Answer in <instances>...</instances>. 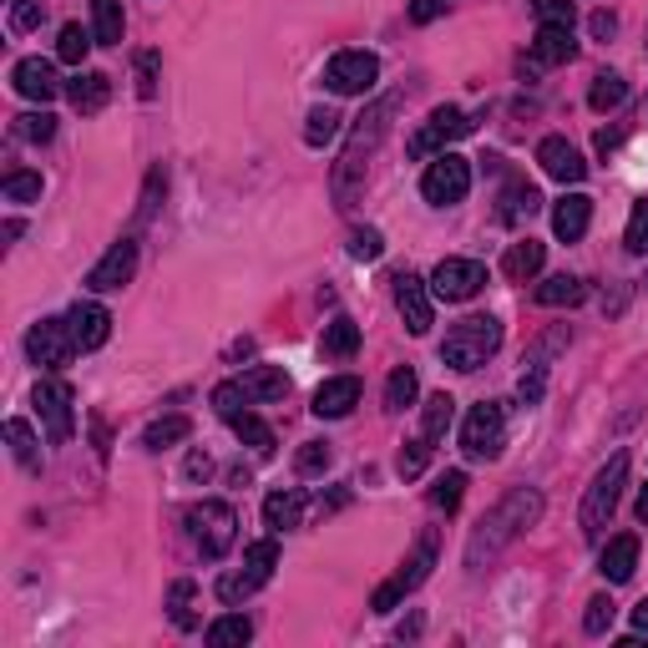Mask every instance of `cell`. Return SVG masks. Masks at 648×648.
<instances>
[{
  "label": "cell",
  "mask_w": 648,
  "mask_h": 648,
  "mask_svg": "<svg viewBox=\"0 0 648 648\" xmlns=\"http://www.w3.org/2000/svg\"><path fill=\"white\" fill-rule=\"evenodd\" d=\"M420 192H426V203H436V208L461 203L471 192V163L457 153H436V163L426 168V178H420Z\"/></svg>",
  "instance_id": "obj_9"
},
{
  "label": "cell",
  "mask_w": 648,
  "mask_h": 648,
  "mask_svg": "<svg viewBox=\"0 0 648 648\" xmlns=\"http://www.w3.org/2000/svg\"><path fill=\"white\" fill-rule=\"evenodd\" d=\"M618 143H624V133H618V127H613V133H598V153H613Z\"/></svg>",
  "instance_id": "obj_58"
},
{
  "label": "cell",
  "mask_w": 648,
  "mask_h": 648,
  "mask_svg": "<svg viewBox=\"0 0 648 648\" xmlns=\"http://www.w3.org/2000/svg\"><path fill=\"white\" fill-rule=\"evenodd\" d=\"M385 253V239L375 229H355L349 233V259H360V264H375Z\"/></svg>",
  "instance_id": "obj_51"
},
{
  "label": "cell",
  "mask_w": 648,
  "mask_h": 648,
  "mask_svg": "<svg viewBox=\"0 0 648 648\" xmlns=\"http://www.w3.org/2000/svg\"><path fill=\"white\" fill-rule=\"evenodd\" d=\"M0 192H6V203H36L41 198V173H6Z\"/></svg>",
  "instance_id": "obj_43"
},
{
  "label": "cell",
  "mask_w": 648,
  "mask_h": 648,
  "mask_svg": "<svg viewBox=\"0 0 648 648\" xmlns=\"http://www.w3.org/2000/svg\"><path fill=\"white\" fill-rule=\"evenodd\" d=\"M259 588H264V577L249 573V567H243V573H223L218 577V603H223V608H239V603H249Z\"/></svg>",
  "instance_id": "obj_32"
},
{
  "label": "cell",
  "mask_w": 648,
  "mask_h": 648,
  "mask_svg": "<svg viewBox=\"0 0 648 648\" xmlns=\"http://www.w3.org/2000/svg\"><path fill=\"white\" fill-rule=\"evenodd\" d=\"M355 406H360V380H355V375H335V380H324L320 390H314V416L320 420H339Z\"/></svg>",
  "instance_id": "obj_18"
},
{
  "label": "cell",
  "mask_w": 648,
  "mask_h": 648,
  "mask_svg": "<svg viewBox=\"0 0 648 648\" xmlns=\"http://www.w3.org/2000/svg\"><path fill=\"white\" fill-rule=\"evenodd\" d=\"M360 349V324L349 320V314H335V320L324 324V355L330 360H349Z\"/></svg>",
  "instance_id": "obj_27"
},
{
  "label": "cell",
  "mask_w": 648,
  "mask_h": 648,
  "mask_svg": "<svg viewBox=\"0 0 648 648\" xmlns=\"http://www.w3.org/2000/svg\"><path fill=\"white\" fill-rule=\"evenodd\" d=\"M497 349H502V320H492V314H471V320L451 324V335L441 339V360L451 365V370L471 375V370H481V365L492 360Z\"/></svg>",
  "instance_id": "obj_3"
},
{
  "label": "cell",
  "mask_w": 648,
  "mask_h": 648,
  "mask_svg": "<svg viewBox=\"0 0 648 648\" xmlns=\"http://www.w3.org/2000/svg\"><path fill=\"white\" fill-rule=\"evenodd\" d=\"M624 243H628V253H648V198L644 203H634V213H628Z\"/></svg>",
  "instance_id": "obj_52"
},
{
  "label": "cell",
  "mask_w": 648,
  "mask_h": 648,
  "mask_svg": "<svg viewBox=\"0 0 648 648\" xmlns=\"http://www.w3.org/2000/svg\"><path fill=\"white\" fill-rule=\"evenodd\" d=\"M451 420H457V400L446 396V390H436V396L426 400V410H420V436L436 446L446 431H451Z\"/></svg>",
  "instance_id": "obj_30"
},
{
  "label": "cell",
  "mask_w": 648,
  "mask_h": 648,
  "mask_svg": "<svg viewBox=\"0 0 648 648\" xmlns=\"http://www.w3.org/2000/svg\"><path fill=\"white\" fill-rule=\"evenodd\" d=\"M426 461H431V441H426V436H420V441H406L400 446V457H396V471L400 477H420V471H426Z\"/></svg>",
  "instance_id": "obj_47"
},
{
  "label": "cell",
  "mask_w": 648,
  "mask_h": 648,
  "mask_svg": "<svg viewBox=\"0 0 648 648\" xmlns=\"http://www.w3.org/2000/svg\"><path fill=\"white\" fill-rule=\"evenodd\" d=\"M339 122H345V117H339L335 107H314L310 117H304V143H310V147L335 143V137H339Z\"/></svg>",
  "instance_id": "obj_38"
},
{
  "label": "cell",
  "mask_w": 648,
  "mask_h": 648,
  "mask_svg": "<svg viewBox=\"0 0 648 648\" xmlns=\"http://www.w3.org/2000/svg\"><path fill=\"white\" fill-rule=\"evenodd\" d=\"M192 436V420L188 416H163V420H153L143 431V446L147 451H163V446H178V441H188Z\"/></svg>",
  "instance_id": "obj_33"
},
{
  "label": "cell",
  "mask_w": 648,
  "mask_h": 648,
  "mask_svg": "<svg viewBox=\"0 0 648 648\" xmlns=\"http://www.w3.org/2000/svg\"><path fill=\"white\" fill-rule=\"evenodd\" d=\"M506 446V416L497 400H481V406H471L467 426H461V451H467L471 461H492L502 457Z\"/></svg>",
  "instance_id": "obj_8"
},
{
  "label": "cell",
  "mask_w": 648,
  "mask_h": 648,
  "mask_svg": "<svg viewBox=\"0 0 648 648\" xmlns=\"http://www.w3.org/2000/svg\"><path fill=\"white\" fill-rule=\"evenodd\" d=\"M11 82H15V92H21L25 102H51V96L61 92V82H56V66H51V61H41V56H25V61H15Z\"/></svg>",
  "instance_id": "obj_17"
},
{
  "label": "cell",
  "mask_w": 648,
  "mask_h": 648,
  "mask_svg": "<svg viewBox=\"0 0 648 648\" xmlns=\"http://www.w3.org/2000/svg\"><path fill=\"white\" fill-rule=\"evenodd\" d=\"M31 406H36V416H41V426H46V441L51 446L72 441V431H76V390H72V385L51 375V380L36 385Z\"/></svg>",
  "instance_id": "obj_7"
},
{
  "label": "cell",
  "mask_w": 648,
  "mask_h": 648,
  "mask_svg": "<svg viewBox=\"0 0 648 648\" xmlns=\"http://www.w3.org/2000/svg\"><path fill=\"white\" fill-rule=\"evenodd\" d=\"M294 471H300V477H320V471H330V441H304L300 457H294Z\"/></svg>",
  "instance_id": "obj_49"
},
{
  "label": "cell",
  "mask_w": 648,
  "mask_h": 648,
  "mask_svg": "<svg viewBox=\"0 0 648 648\" xmlns=\"http://www.w3.org/2000/svg\"><path fill=\"white\" fill-rule=\"evenodd\" d=\"M6 441H11V451H15V461H21V467H31V471L41 467L36 436H31V426H25V420H11V426H6Z\"/></svg>",
  "instance_id": "obj_41"
},
{
  "label": "cell",
  "mask_w": 648,
  "mask_h": 648,
  "mask_svg": "<svg viewBox=\"0 0 648 648\" xmlns=\"http://www.w3.org/2000/svg\"><path fill=\"white\" fill-rule=\"evenodd\" d=\"M92 31H82V25H61V36H56V56L61 61H66V66H82V61H86V51H92Z\"/></svg>",
  "instance_id": "obj_39"
},
{
  "label": "cell",
  "mask_w": 648,
  "mask_h": 648,
  "mask_svg": "<svg viewBox=\"0 0 648 648\" xmlns=\"http://www.w3.org/2000/svg\"><path fill=\"white\" fill-rule=\"evenodd\" d=\"M192 593H198V588H192L188 577H178V583H173V593H168V613H173V624H178V628L198 624V618H192Z\"/></svg>",
  "instance_id": "obj_45"
},
{
  "label": "cell",
  "mask_w": 648,
  "mask_h": 648,
  "mask_svg": "<svg viewBox=\"0 0 648 648\" xmlns=\"http://www.w3.org/2000/svg\"><path fill=\"white\" fill-rule=\"evenodd\" d=\"M446 6H451V0H410V21L426 25V21H436V15H441Z\"/></svg>",
  "instance_id": "obj_55"
},
{
  "label": "cell",
  "mask_w": 648,
  "mask_h": 648,
  "mask_svg": "<svg viewBox=\"0 0 648 648\" xmlns=\"http://www.w3.org/2000/svg\"><path fill=\"white\" fill-rule=\"evenodd\" d=\"M133 274H137V239H122V243H112L107 259L86 274V289H92V294H112V289L133 284Z\"/></svg>",
  "instance_id": "obj_15"
},
{
  "label": "cell",
  "mask_w": 648,
  "mask_h": 648,
  "mask_svg": "<svg viewBox=\"0 0 648 648\" xmlns=\"http://www.w3.org/2000/svg\"><path fill=\"white\" fill-rule=\"evenodd\" d=\"M624 481H628V451H618V457L608 461V467L593 477L588 497H583V537H598L603 527H608V516L618 512V497H624Z\"/></svg>",
  "instance_id": "obj_6"
},
{
  "label": "cell",
  "mask_w": 648,
  "mask_h": 648,
  "mask_svg": "<svg viewBox=\"0 0 648 648\" xmlns=\"http://www.w3.org/2000/svg\"><path fill=\"white\" fill-rule=\"evenodd\" d=\"M390 284H396V310H400V320H406V330H410V335H426V330L436 324L431 294H426V279L406 269V274H396Z\"/></svg>",
  "instance_id": "obj_14"
},
{
  "label": "cell",
  "mask_w": 648,
  "mask_h": 648,
  "mask_svg": "<svg viewBox=\"0 0 648 648\" xmlns=\"http://www.w3.org/2000/svg\"><path fill=\"white\" fill-rule=\"evenodd\" d=\"M608 628H613V598H603V593H598V598L588 603V613H583V634H588V638H603Z\"/></svg>",
  "instance_id": "obj_50"
},
{
  "label": "cell",
  "mask_w": 648,
  "mask_h": 648,
  "mask_svg": "<svg viewBox=\"0 0 648 648\" xmlns=\"http://www.w3.org/2000/svg\"><path fill=\"white\" fill-rule=\"evenodd\" d=\"M537 208H542L537 188H532L527 178H516V182H506V192H502V208H497V218H502V223H516V218H532Z\"/></svg>",
  "instance_id": "obj_29"
},
{
  "label": "cell",
  "mask_w": 648,
  "mask_h": 648,
  "mask_svg": "<svg viewBox=\"0 0 648 648\" xmlns=\"http://www.w3.org/2000/svg\"><path fill=\"white\" fill-rule=\"evenodd\" d=\"M416 390H420L416 370H410V365H396L390 380H385V410H406L410 400H416Z\"/></svg>",
  "instance_id": "obj_36"
},
{
  "label": "cell",
  "mask_w": 648,
  "mask_h": 648,
  "mask_svg": "<svg viewBox=\"0 0 648 648\" xmlns=\"http://www.w3.org/2000/svg\"><path fill=\"white\" fill-rule=\"evenodd\" d=\"M208 471H213V461H208V451H192V457H188V477L198 481V477H208Z\"/></svg>",
  "instance_id": "obj_57"
},
{
  "label": "cell",
  "mask_w": 648,
  "mask_h": 648,
  "mask_svg": "<svg viewBox=\"0 0 648 648\" xmlns=\"http://www.w3.org/2000/svg\"><path fill=\"white\" fill-rule=\"evenodd\" d=\"M638 522H648V487L638 492Z\"/></svg>",
  "instance_id": "obj_60"
},
{
  "label": "cell",
  "mask_w": 648,
  "mask_h": 648,
  "mask_svg": "<svg viewBox=\"0 0 648 648\" xmlns=\"http://www.w3.org/2000/svg\"><path fill=\"white\" fill-rule=\"evenodd\" d=\"M436 553H441V537H436V527H426L420 532V542H416V553L400 563V573L390 577V583H380L375 588V598H370V608L375 613H390V608H400V598H410V593L431 577V567H436Z\"/></svg>",
  "instance_id": "obj_5"
},
{
  "label": "cell",
  "mask_w": 648,
  "mask_h": 648,
  "mask_svg": "<svg viewBox=\"0 0 648 648\" xmlns=\"http://www.w3.org/2000/svg\"><path fill=\"white\" fill-rule=\"evenodd\" d=\"M537 163L547 178H557L563 188H577V182L588 178V163H583V153H577L567 137H542L537 143Z\"/></svg>",
  "instance_id": "obj_16"
},
{
  "label": "cell",
  "mask_w": 648,
  "mask_h": 648,
  "mask_svg": "<svg viewBox=\"0 0 648 648\" xmlns=\"http://www.w3.org/2000/svg\"><path fill=\"white\" fill-rule=\"evenodd\" d=\"M573 56H577L573 25H537V36H532V72L537 66H563Z\"/></svg>",
  "instance_id": "obj_20"
},
{
  "label": "cell",
  "mask_w": 648,
  "mask_h": 648,
  "mask_svg": "<svg viewBox=\"0 0 648 648\" xmlns=\"http://www.w3.org/2000/svg\"><path fill=\"white\" fill-rule=\"evenodd\" d=\"M15 133H21L25 143H51V137H56V117H51V112H25V117H15Z\"/></svg>",
  "instance_id": "obj_46"
},
{
  "label": "cell",
  "mask_w": 648,
  "mask_h": 648,
  "mask_svg": "<svg viewBox=\"0 0 648 648\" xmlns=\"http://www.w3.org/2000/svg\"><path fill=\"white\" fill-rule=\"evenodd\" d=\"M66 324H72V339L76 349H102L112 335V314L102 310V304H72V314H66Z\"/></svg>",
  "instance_id": "obj_19"
},
{
  "label": "cell",
  "mask_w": 648,
  "mask_h": 648,
  "mask_svg": "<svg viewBox=\"0 0 648 648\" xmlns=\"http://www.w3.org/2000/svg\"><path fill=\"white\" fill-rule=\"evenodd\" d=\"M41 15H46L41 0H11V36H31L41 25Z\"/></svg>",
  "instance_id": "obj_48"
},
{
  "label": "cell",
  "mask_w": 648,
  "mask_h": 648,
  "mask_svg": "<svg viewBox=\"0 0 648 648\" xmlns=\"http://www.w3.org/2000/svg\"><path fill=\"white\" fill-rule=\"evenodd\" d=\"M208 648H233V644H249L253 638V624L243 618V613H223L218 624H208Z\"/></svg>",
  "instance_id": "obj_34"
},
{
  "label": "cell",
  "mask_w": 648,
  "mask_h": 648,
  "mask_svg": "<svg viewBox=\"0 0 648 648\" xmlns=\"http://www.w3.org/2000/svg\"><path fill=\"white\" fill-rule=\"evenodd\" d=\"M634 628H638V634H648V598L634 608Z\"/></svg>",
  "instance_id": "obj_59"
},
{
  "label": "cell",
  "mask_w": 648,
  "mask_h": 648,
  "mask_svg": "<svg viewBox=\"0 0 648 648\" xmlns=\"http://www.w3.org/2000/svg\"><path fill=\"white\" fill-rule=\"evenodd\" d=\"M25 355H31V365H41V370H61V365H72V355H82L72 339V324L66 320H41L31 335H25Z\"/></svg>",
  "instance_id": "obj_11"
},
{
  "label": "cell",
  "mask_w": 648,
  "mask_h": 648,
  "mask_svg": "<svg viewBox=\"0 0 648 648\" xmlns=\"http://www.w3.org/2000/svg\"><path fill=\"white\" fill-rule=\"evenodd\" d=\"M588 223H593V198L588 192H567L563 203L553 208V233L563 243H577L583 233H588Z\"/></svg>",
  "instance_id": "obj_21"
},
{
  "label": "cell",
  "mask_w": 648,
  "mask_h": 648,
  "mask_svg": "<svg viewBox=\"0 0 648 648\" xmlns=\"http://www.w3.org/2000/svg\"><path fill=\"white\" fill-rule=\"evenodd\" d=\"M243 567H249V573H259V577L269 583V577H274V567H279V542H274V537L249 542V553H243Z\"/></svg>",
  "instance_id": "obj_44"
},
{
  "label": "cell",
  "mask_w": 648,
  "mask_h": 648,
  "mask_svg": "<svg viewBox=\"0 0 648 648\" xmlns=\"http://www.w3.org/2000/svg\"><path fill=\"white\" fill-rule=\"evenodd\" d=\"M542 259H547V249H542L537 239H522V243H512V249H506L502 274L512 279V284H527V279L542 274Z\"/></svg>",
  "instance_id": "obj_24"
},
{
  "label": "cell",
  "mask_w": 648,
  "mask_h": 648,
  "mask_svg": "<svg viewBox=\"0 0 648 648\" xmlns=\"http://www.w3.org/2000/svg\"><path fill=\"white\" fill-rule=\"evenodd\" d=\"M532 15L542 25H573V0H532Z\"/></svg>",
  "instance_id": "obj_53"
},
{
  "label": "cell",
  "mask_w": 648,
  "mask_h": 648,
  "mask_svg": "<svg viewBox=\"0 0 648 648\" xmlns=\"http://www.w3.org/2000/svg\"><path fill=\"white\" fill-rule=\"evenodd\" d=\"M375 82H380V61L370 51H335L324 66V86L335 96H365Z\"/></svg>",
  "instance_id": "obj_10"
},
{
  "label": "cell",
  "mask_w": 648,
  "mask_h": 648,
  "mask_svg": "<svg viewBox=\"0 0 648 648\" xmlns=\"http://www.w3.org/2000/svg\"><path fill=\"white\" fill-rule=\"evenodd\" d=\"M182 522H188V537L198 542V553L213 557V563L229 553L233 537H239V512H233L229 502H213V497H208V502H192Z\"/></svg>",
  "instance_id": "obj_4"
},
{
  "label": "cell",
  "mask_w": 648,
  "mask_h": 648,
  "mask_svg": "<svg viewBox=\"0 0 648 648\" xmlns=\"http://www.w3.org/2000/svg\"><path fill=\"white\" fill-rule=\"evenodd\" d=\"M233 431H239V441L243 446H253V451H259V457H274V431H269L264 420L253 416V410H243L239 420H229Z\"/></svg>",
  "instance_id": "obj_37"
},
{
  "label": "cell",
  "mask_w": 648,
  "mask_h": 648,
  "mask_svg": "<svg viewBox=\"0 0 648 648\" xmlns=\"http://www.w3.org/2000/svg\"><path fill=\"white\" fill-rule=\"evenodd\" d=\"M396 107H400V96H380V102H375V107L365 112L360 122H355V133H349L345 153H339V163H335V203L339 208L355 203L360 178H365V168H370V153L380 147V137L390 133V117H396Z\"/></svg>",
  "instance_id": "obj_2"
},
{
  "label": "cell",
  "mask_w": 648,
  "mask_h": 648,
  "mask_svg": "<svg viewBox=\"0 0 648 648\" xmlns=\"http://www.w3.org/2000/svg\"><path fill=\"white\" fill-rule=\"evenodd\" d=\"M583 279L577 274H553V279H542L537 289H532V300L537 304H547V310H563V304H583Z\"/></svg>",
  "instance_id": "obj_26"
},
{
  "label": "cell",
  "mask_w": 648,
  "mask_h": 648,
  "mask_svg": "<svg viewBox=\"0 0 648 648\" xmlns=\"http://www.w3.org/2000/svg\"><path fill=\"white\" fill-rule=\"evenodd\" d=\"M471 127H477V122H471L461 107H436L431 117H426V127H420V133L410 137V157L446 153V143H457V137H467Z\"/></svg>",
  "instance_id": "obj_12"
},
{
  "label": "cell",
  "mask_w": 648,
  "mask_h": 648,
  "mask_svg": "<svg viewBox=\"0 0 648 648\" xmlns=\"http://www.w3.org/2000/svg\"><path fill=\"white\" fill-rule=\"evenodd\" d=\"M481 284H487V269L477 264V259H441L431 274V289L441 294V300L461 304V300H477Z\"/></svg>",
  "instance_id": "obj_13"
},
{
  "label": "cell",
  "mask_w": 648,
  "mask_h": 648,
  "mask_svg": "<svg viewBox=\"0 0 648 648\" xmlns=\"http://www.w3.org/2000/svg\"><path fill=\"white\" fill-rule=\"evenodd\" d=\"M537 516H542V492L537 487H512V492H506L502 502L477 522V532H471V542H467V567L477 573L481 563H492L506 542L522 537Z\"/></svg>",
  "instance_id": "obj_1"
},
{
  "label": "cell",
  "mask_w": 648,
  "mask_h": 648,
  "mask_svg": "<svg viewBox=\"0 0 648 648\" xmlns=\"http://www.w3.org/2000/svg\"><path fill=\"white\" fill-rule=\"evenodd\" d=\"M243 406H253V396L243 390V380H223V385L213 390V410H218L223 420H239Z\"/></svg>",
  "instance_id": "obj_40"
},
{
  "label": "cell",
  "mask_w": 648,
  "mask_h": 648,
  "mask_svg": "<svg viewBox=\"0 0 648 648\" xmlns=\"http://www.w3.org/2000/svg\"><path fill=\"white\" fill-rule=\"evenodd\" d=\"M264 522L274 532H294L304 522V492H269L264 497Z\"/></svg>",
  "instance_id": "obj_25"
},
{
  "label": "cell",
  "mask_w": 648,
  "mask_h": 648,
  "mask_svg": "<svg viewBox=\"0 0 648 648\" xmlns=\"http://www.w3.org/2000/svg\"><path fill=\"white\" fill-rule=\"evenodd\" d=\"M66 96H72L76 112H102L112 96V76L107 72H76L72 82H66Z\"/></svg>",
  "instance_id": "obj_22"
},
{
  "label": "cell",
  "mask_w": 648,
  "mask_h": 648,
  "mask_svg": "<svg viewBox=\"0 0 648 648\" xmlns=\"http://www.w3.org/2000/svg\"><path fill=\"white\" fill-rule=\"evenodd\" d=\"M243 390H249L253 400H284V396H289L284 365H253V370L243 375Z\"/></svg>",
  "instance_id": "obj_28"
},
{
  "label": "cell",
  "mask_w": 648,
  "mask_h": 648,
  "mask_svg": "<svg viewBox=\"0 0 648 648\" xmlns=\"http://www.w3.org/2000/svg\"><path fill=\"white\" fill-rule=\"evenodd\" d=\"M613 31H618V15H613V11H598V15H593V36H598V41H608Z\"/></svg>",
  "instance_id": "obj_56"
},
{
  "label": "cell",
  "mask_w": 648,
  "mask_h": 648,
  "mask_svg": "<svg viewBox=\"0 0 648 648\" xmlns=\"http://www.w3.org/2000/svg\"><path fill=\"white\" fill-rule=\"evenodd\" d=\"M461 497H467V471H446L431 487V506H441V512H457Z\"/></svg>",
  "instance_id": "obj_42"
},
{
  "label": "cell",
  "mask_w": 648,
  "mask_h": 648,
  "mask_svg": "<svg viewBox=\"0 0 648 648\" xmlns=\"http://www.w3.org/2000/svg\"><path fill=\"white\" fill-rule=\"evenodd\" d=\"M137 96L143 102L157 96V51H137Z\"/></svg>",
  "instance_id": "obj_54"
},
{
  "label": "cell",
  "mask_w": 648,
  "mask_h": 648,
  "mask_svg": "<svg viewBox=\"0 0 648 648\" xmlns=\"http://www.w3.org/2000/svg\"><path fill=\"white\" fill-rule=\"evenodd\" d=\"M634 567H638V537H634V532H624V537H613L608 547H603L598 573L608 577V583H628V577H634Z\"/></svg>",
  "instance_id": "obj_23"
},
{
  "label": "cell",
  "mask_w": 648,
  "mask_h": 648,
  "mask_svg": "<svg viewBox=\"0 0 648 648\" xmlns=\"http://www.w3.org/2000/svg\"><path fill=\"white\" fill-rule=\"evenodd\" d=\"M624 96H628V82H624L618 72H598V76H593V92H588L593 112H613V107H624Z\"/></svg>",
  "instance_id": "obj_35"
},
{
  "label": "cell",
  "mask_w": 648,
  "mask_h": 648,
  "mask_svg": "<svg viewBox=\"0 0 648 648\" xmlns=\"http://www.w3.org/2000/svg\"><path fill=\"white\" fill-rule=\"evenodd\" d=\"M122 0H92V36L96 46H122Z\"/></svg>",
  "instance_id": "obj_31"
}]
</instances>
